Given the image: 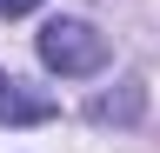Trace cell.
<instances>
[{"label": "cell", "mask_w": 160, "mask_h": 153, "mask_svg": "<svg viewBox=\"0 0 160 153\" xmlns=\"http://www.w3.org/2000/svg\"><path fill=\"white\" fill-rule=\"evenodd\" d=\"M7 87H13V80H7V73H0V107H7Z\"/></svg>", "instance_id": "cell-5"}, {"label": "cell", "mask_w": 160, "mask_h": 153, "mask_svg": "<svg viewBox=\"0 0 160 153\" xmlns=\"http://www.w3.org/2000/svg\"><path fill=\"white\" fill-rule=\"evenodd\" d=\"M0 113H7V120H47V100H33V93H20V87H7V107H0Z\"/></svg>", "instance_id": "cell-3"}, {"label": "cell", "mask_w": 160, "mask_h": 153, "mask_svg": "<svg viewBox=\"0 0 160 153\" xmlns=\"http://www.w3.org/2000/svg\"><path fill=\"white\" fill-rule=\"evenodd\" d=\"M140 107H147V87H140V80H120L113 93H100V100H93V120H100V127H133Z\"/></svg>", "instance_id": "cell-2"}, {"label": "cell", "mask_w": 160, "mask_h": 153, "mask_svg": "<svg viewBox=\"0 0 160 153\" xmlns=\"http://www.w3.org/2000/svg\"><path fill=\"white\" fill-rule=\"evenodd\" d=\"M40 67L60 73V80H87V73L107 67V33H93V20L60 13V20L40 27Z\"/></svg>", "instance_id": "cell-1"}, {"label": "cell", "mask_w": 160, "mask_h": 153, "mask_svg": "<svg viewBox=\"0 0 160 153\" xmlns=\"http://www.w3.org/2000/svg\"><path fill=\"white\" fill-rule=\"evenodd\" d=\"M40 0H0V13H7V20H20V13H33Z\"/></svg>", "instance_id": "cell-4"}]
</instances>
